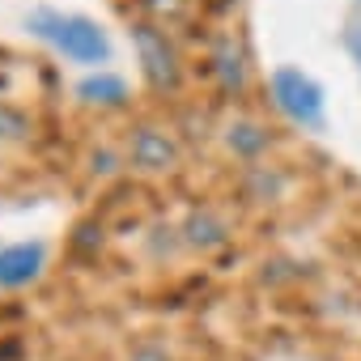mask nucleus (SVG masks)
<instances>
[{"instance_id": "1", "label": "nucleus", "mask_w": 361, "mask_h": 361, "mask_svg": "<svg viewBox=\"0 0 361 361\" xmlns=\"http://www.w3.org/2000/svg\"><path fill=\"white\" fill-rule=\"evenodd\" d=\"M30 26H35L39 39H47L60 56H68V60H77V64H102V60L111 56V43H106L102 26L90 22V18L39 9V13L30 18Z\"/></svg>"}, {"instance_id": "2", "label": "nucleus", "mask_w": 361, "mask_h": 361, "mask_svg": "<svg viewBox=\"0 0 361 361\" xmlns=\"http://www.w3.org/2000/svg\"><path fill=\"white\" fill-rule=\"evenodd\" d=\"M272 98L293 123H302V128H319L323 123V90L302 68H276L272 73Z\"/></svg>"}, {"instance_id": "3", "label": "nucleus", "mask_w": 361, "mask_h": 361, "mask_svg": "<svg viewBox=\"0 0 361 361\" xmlns=\"http://www.w3.org/2000/svg\"><path fill=\"white\" fill-rule=\"evenodd\" d=\"M43 268V247L39 243H18V247H5L0 251V285H30Z\"/></svg>"}, {"instance_id": "4", "label": "nucleus", "mask_w": 361, "mask_h": 361, "mask_svg": "<svg viewBox=\"0 0 361 361\" xmlns=\"http://www.w3.org/2000/svg\"><path fill=\"white\" fill-rule=\"evenodd\" d=\"M128 90H123V81L119 77H85L81 81V98H90V102H119Z\"/></svg>"}, {"instance_id": "5", "label": "nucleus", "mask_w": 361, "mask_h": 361, "mask_svg": "<svg viewBox=\"0 0 361 361\" xmlns=\"http://www.w3.org/2000/svg\"><path fill=\"white\" fill-rule=\"evenodd\" d=\"M357 51H361V30H357Z\"/></svg>"}]
</instances>
